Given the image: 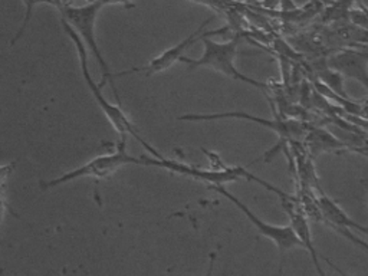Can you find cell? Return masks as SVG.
Here are the masks:
<instances>
[{
    "label": "cell",
    "instance_id": "obj_1",
    "mask_svg": "<svg viewBox=\"0 0 368 276\" xmlns=\"http://www.w3.org/2000/svg\"><path fill=\"white\" fill-rule=\"evenodd\" d=\"M62 21V26L65 29V32L68 33V37L72 39L74 45H75V49H77V54H78V58H79V65H81V71L84 74V79L86 82V85H88V88L93 94V97L95 98L97 103L99 106V108L102 110V112L105 114V117L108 118V121L111 123V126L114 127V130L119 134V137H134L135 140L142 144L151 155H154V157H159V159H163L164 155L157 151L155 147H153L150 143H147L144 138L142 137V134H139L137 131V128L134 127V124L131 123V119L128 118V115L121 110L119 106H115V103H111L107 98L104 97L102 94V85L99 83H95L91 72H90V66H88V54H86V49H85V42L82 41V38L78 34V32L69 25L66 21L61 19Z\"/></svg>",
    "mask_w": 368,
    "mask_h": 276
},
{
    "label": "cell",
    "instance_id": "obj_3",
    "mask_svg": "<svg viewBox=\"0 0 368 276\" xmlns=\"http://www.w3.org/2000/svg\"><path fill=\"white\" fill-rule=\"evenodd\" d=\"M210 33V32H209ZM203 33L202 41L204 45V50L200 58L193 59L183 57L180 62L187 63L188 69H196V68H209L213 69V71L223 74L224 77L231 78L238 82L248 83L255 88H259L262 91H268V83L262 82L258 79H253L248 75L242 74L235 65V59L238 55V48H239V39L233 38L227 42H216L213 39H210L207 34Z\"/></svg>",
    "mask_w": 368,
    "mask_h": 276
},
{
    "label": "cell",
    "instance_id": "obj_12",
    "mask_svg": "<svg viewBox=\"0 0 368 276\" xmlns=\"http://www.w3.org/2000/svg\"><path fill=\"white\" fill-rule=\"evenodd\" d=\"M23 3H25V6H26V16H25V19H23V22H22L21 29L17 30L16 37L12 39L10 45H14L16 41H19V39L22 38V34H23V32H25V29H26L29 21H30V13H32L33 6H37V5H39V3H50V5H54V2H52V0H23Z\"/></svg>",
    "mask_w": 368,
    "mask_h": 276
},
{
    "label": "cell",
    "instance_id": "obj_6",
    "mask_svg": "<svg viewBox=\"0 0 368 276\" xmlns=\"http://www.w3.org/2000/svg\"><path fill=\"white\" fill-rule=\"evenodd\" d=\"M209 188L215 190L219 196H223L226 200H229L231 203H233L238 209L249 219V221L256 228L259 235H262L264 237L269 239L271 241H273L275 246L279 250V255H280L279 273L282 272V266L285 264L287 253L295 248H304L301 239L298 237V235L295 233L293 228L291 226V223L285 224V226H276V224H271V223H267L265 220H262L259 216H256L249 209L246 204L242 203L235 195H232L229 190L224 187V184H209Z\"/></svg>",
    "mask_w": 368,
    "mask_h": 276
},
{
    "label": "cell",
    "instance_id": "obj_8",
    "mask_svg": "<svg viewBox=\"0 0 368 276\" xmlns=\"http://www.w3.org/2000/svg\"><path fill=\"white\" fill-rule=\"evenodd\" d=\"M213 19H215V14L209 16L207 19H204L200 23V26L196 28V30H193L187 38H184L177 45H174V46L166 49L164 52H162V54H159L157 57H154L151 61H148L146 65L131 68V69H127V71H122V72H117L115 77H124V75L138 74V72L146 74L147 77H151V75H157V74H162V72L167 71V69H170L174 63L179 62L183 58V54H184L186 49H188L196 41L202 39L204 28L209 23H212Z\"/></svg>",
    "mask_w": 368,
    "mask_h": 276
},
{
    "label": "cell",
    "instance_id": "obj_11",
    "mask_svg": "<svg viewBox=\"0 0 368 276\" xmlns=\"http://www.w3.org/2000/svg\"><path fill=\"white\" fill-rule=\"evenodd\" d=\"M305 140L308 144V151L312 157H317V155L327 152V151H334L345 147L338 138H336L331 132L322 128H313L311 130L307 135Z\"/></svg>",
    "mask_w": 368,
    "mask_h": 276
},
{
    "label": "cell",
    "instance_id": "obj_7",
    "mask_svg": "<svg viewBox=\"0 0 368 276\" xmlns=\"http://www.w3.org/2000/svg\"><path fill=\"white\" fill-rule=\"evenodd\" d=\"M180 121H216V119H244L251 121L260 127H265L275 132L280 140L285 143L300 141L305 138L307 132L300 121L296 119H267L262 117H256L243 111H229V112H216V114H184L179 117Z\"/></svg>",
    "mask_w": 368,
    "mask_h": 276
},
{
    "label": "cell",
    "instance_id": "obj_5",
    "mask_svg": "<svg viewBox=\"0 0 368 276\" xmlns=\"http://www.w3.org/2000/svg\"><path fill=\"white\" fill-rule=\"evenodd\" d=\"M142 166H153V167H159L163 170H168L171 172H176L179 176H186L193 180L197 181H204L206 184H226V183H233L238 180H251L255 181L260 186H264L265 188L269 187L271 183L267 180H262L256 176H253L252 172L246 170V167H240V166H227L223 170H215V168H200L190 166L186 163H180L176 160H170L167 157L159 159L154 157V155H142Z\"/></svg>",
    "mask_w": 368,
    "mask_h": 276
},
{
    "label": "cell",
    "instance_id": "obj_9",
    "mask_svg": "<svg viewBox=\"0 0 368 276\" xmlns=\"http://www.w3.org/2000/svg\"><path fill=\"white\" fill-rule=\"evenodd\" d=\"M327 63L341 75L353 78L368 88V55L345 49L332 55Z\"/></svg>",
    "mask_w": 368,
    "mask_h": 276
},
{
    "label": "cell",
    "instance_id": "obj_10",
    "mask_svg": "<svg viewBox=\"0 0 368 276\" xmlns=\"http://www.w3.org/2000/svg\"><path fill=\"white\" fill-rule=\"evenodd\" d=\"M315 196H317V201L320 204V209L322 212V223H325L327 226L332 228L334 230H360L368 236V228L362 226V224L354 221L349 217L341 207L329 199L324 192L322 188L318 186L317 188H313Z\"/></svg>",
    "mask_w": 368,
    "mask_h": 276
},
{
    "label": "cell",
    "instance_id": "obj_13",
    "mask_svg": "<svg viewBox=\"0 0 368 276\" xmlns=\"http://www.w3.org/2000/svg\"><path fill=\"white\" fill-rule=\"evenodd\" d=\"M360 3H361V6H364L365 10L368 12V0H360Z\"/></svg>",
    "mask_w": 368,
    "mask_h": 276
},
{
    "label": "cell",
    "instance_id": "obj_2",
    "mask_svg": "<svg viewBox=\"0 0 368 276\" xmlns=\"http://www.w3.org/2000/svg\"><path fill=\"white\" fill-rule=\"evenodd\" d=\"M113 2H126V0H94V2L84 5V6H59V12H61V19L66 21L69 25H71L78 32V34L82 38L85 45L91 49L94 58L97 59L101 68V75H102L101 85L104 86L108 82L114 91L117 102L121 103V97H119L117 85L114 82L115 75L111 72L108 63L105 62L101 50L98 48L97 38H95L97 17L104 6H107L108 3H113Z\"/></svg>",
    "mask_w": 368,
    "mask_h": 276
},
{
    "label": "cell",
    "instance_id": "obj_4",
    "mask_svg": "<svg viewBox=\"0 0 368 276\" xmlns=\"http://www.w3.org/2000/svg\"><path fill=\"white\" fill-rule=\"evenodd\" d=\"M128 164H142V159L128 154L127 137H119L117 148L114 151L99 154L88 163H85L71 171H66L62 176L52 179L49 181H41L39 184L42 190H49L58 186L68 184L69 181H74L78 179H94L97 181H101L111 177L121 167Z\"/></svg>",
    "mask_w": 368,
    "mask_h": 276
}]
</instances>
